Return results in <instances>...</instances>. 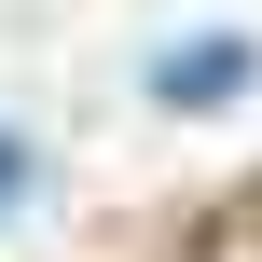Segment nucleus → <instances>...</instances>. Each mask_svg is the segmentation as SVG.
<instances>
[{
	"instance_id": "1",
	"label": "nucleus",
	"mask_w": 262,
	"mask_h": 262,
	"mask_svg": "<svg viewBox=\"0 0 262 262\" xmlns=\"http://www.w3.org/2000/svg\"><path fill=\"white\" fill-rule=\"evenodd\" d=\"M249 69H262V55L235 41V28H193V41H166V55H152V97H166V111H221Z\"/></svg>"
},
{
	"instance_id": "2",
	"label": "nucleus",
	"mask_w": 262,
	"mask_h": 262,
	"mask_svg": "<svg viewBox=\"0 0 262 262\" xmlns=\"http://www.w3.org/2000/svg\"><path fill=\"white\" fill-rule=\"evenodd\" d=\"M14 180H28V152H14V138H0V193H14Z\"/></svg>"
}]
</instances>
